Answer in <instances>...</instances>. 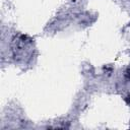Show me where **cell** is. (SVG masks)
I'll use <instances>...</instances> for the list:
<instances>
[{
  "label": "cell",
  "mask_w": 130,
  "mask_h": 130,
  "mask_svg": "<svg viewBox=\"0 0 130 130\" xmlns=\"http://www.w3.org/2000/svg\"><path fill=\"white\" fill-rule=\"evenodd\" d=\"M126 77L130 79V67H129V68H128V70L126 71Z\"/></svg>",
  "instance_id": "6da1fadb"
}]
</instances>
